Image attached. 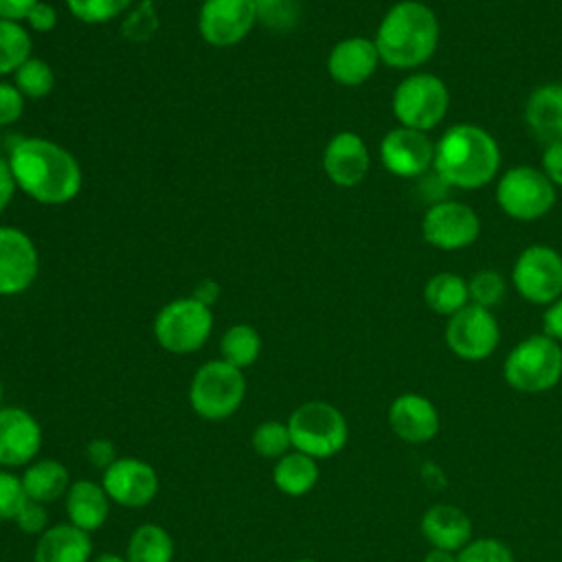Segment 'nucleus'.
I'll list each match as a JSON object with an SVG mask.
<instances>
[{
	"label": "nucleus",
	"mask_w": 562,
	"mask_h": 562,
	"mask_svg": "<svg viewBox=\"0 0 562 562\" xmlns=\"http://www.w3.org/2000/svg\"><path fill=\"white\" fill-rule=\"evenodd\" d=\"M7 162L15 187L40 204H66L81 191L83 173L79 160L48 138L29 136L15 140Z\"/></svg>",
	"instance_id": "f257e3e1"
},
{
	"label": "nucleus",
	"mask_w": 562,
	"mask_h": 562,
	"mask_svg": "<svg viewBox=\"0 0 562 562\" xmlns=\"http://www.w3.org/2000/svg\"><path fill=\"white\" fill-rule=\"evenodd\" d=\"M439 18L419 0H400L386 9L375 31L380 61L395 70L424 66L439 46Z\"/></svg>",
	"instance_id": "f03ea898"
},
{
	"label": "nucleus",
	"mask_w": 562,
	"mask_h": 562,
	"mask_svg": "<svg viewBox=\"0 0 562 562\" xmlns=\"http://www.w3.org/2000/svg\"><path fill=\"white\" fill-rule=\"evenodd\" d=\"M501 167V147L481 125H450L435 143V173L450 187L472 191L494 180Z\"/></svg>",
	"instance_id": "7ed1b4c3"
},
{
	"label": "nucleus",
	"mask_w": 562,
	"mask_h": 562,
	"mask_svg": "<svg viewBox=\"0 0 562 562\" xmlns=\"http://www.w3.org/2000/svg\"><path fill=\"white\" fill-rule=\"evenodd\" d=\"M292 448L310 457L329 459L338 454L349 439L345 415L329 402L310 400L299 404L288 417Z\"/></svg>",
	"instance_id": "20e7f679"
},
{
	"label": "nucleus",
	"mask_w": 562,
	"mask_h": 562,
	"mask_svg": "<svg viewBox=\"0 0 562 562\" xmlns=\"http://www.w3.org/2000/svg\"><path fill=\"white\" fill-rule=\"evenodd\" d=\"M505 382L520 393H544L562 378V345L544 334L522 338L505 358Z\"/></svg>",
	"instance_id": "39448f33"
},
{
	"label": "nucleus",
	"mask_w": 562,
	"mask_h": 562,
	"mask_svg": "<svg viewBox=\"0 0 562 562\" xmlns=\"http://www.w3.org/2000/svg\"><path fill=\"white\" fill-rule=\"evenodd\" d=\"M246 397L241 369L220 360L204 362L191 378L189 404L202 419L220 422L231 417Z\"/></svg>",
	"instance_id": "423d86ee"
},
{
	"label": "nucleus",
	"mask_w": 562,
	"mask_h": 562,
	"mask_svg": "<svg viewBox=\"0 0 562 562\" xmlns=\"http://www.w3.org/2000/svg\"><path fill=\"white\" fill-rule=\"evenodd\" d=\"M213 331V312L193 296H180L162 305L154 318L156 342L176 356L202 349Z\"/></svg>",
	"instance_id": "0eeeda50"
},
{
	"label": "nucleus",
	"mask_w": 562,
	"mask_h": 562,
	"mask_svg": "<svg viewBox=\"0 0 562 562\" xmlns=\"http://www.w3.org/2000/svg\"><path fill=\"white\" fill-rule=\"evenodd\" d=\"M450 105V92L441 77L432 72H413L404 77L391 99L393 114L400 125L428 132L437 127Z\"/></svg>",
	"instance_id": "6e6552de"
},
{
	"label": "nucleus",
	"mask_w": 562,
	"mask_h": 562,
	"mask_svg": "<svg viewBox=\"0 0 562 562\" xmlns=\"http://www.w3.org/2000/svg\"><path fill=\"white\" fill-rule=\"evenodd\" d=\"M496 204L516 222H533L553 209L555 187L540 167L514 165L496 184Z\"/></svg>",
	"instance_id": "1a4fd4ad"
},
{
	"label": "nucleus",
	"mask_w": 562,
	"mask_h": 562,
	"mask_svg": "<svg viewBox=\"0 0 562 562\" xmlns=\"http://www.w3.org/2000/svg\"><path fill=\"white\" fill-rule=\"evenodd\" d=\"M514 290L533 305H549L562 296V255L544 244L520 250L512 268Z\"/></svg>",
	"instance_id": "9d476101"
},
{
	"label": "nucleus",
	"mask_w": 562,
	"mask_h": 562,
	"mask_svg": "<svg viewBox=\"0 0 562 562\" xmlns=\"http://www.w3.org/2000/svg\"><path fill=\"white\" fill-rule=\"evenodd\" d=\"M443 336L448 349L457 358L479 362L496 351L501 342V327L492 310L468 303L463 310L448 318Z\"/></svg>",
	"instance_id": "9b49d317"
},
{
	"label": "nucleus",
	"mask_w": 562,
	"mask_h": 562,
	"mask_svg": "<svg viewBox=\"0 0 562 562\" xmlns=\"http://www.w3.org/2000/svg\"><path fill=\"white\" fill-rule=\"evenodd\" d=\"M481 220L479 213L454 200L432 204L422 220V237L426 244L439 250H461L479 239Z\"/></svg>",
	"instance_id": "f8f14e48"
},
{
	"label": "nucleus",
	"mask_w": 562,
	"mask_h": 562,
	"mask_svg": "<svg viewBox=\"0 0 562 562\" xmlns=\"http://www.w3.org/2000/svg\"><path fill=\"white\" fill-rule=\"evenodd\" d=\"M257 13L252 0H204L198 13L202 40L215 48L239 44L255 26Z\"/></svg>",
	"instance_id": "ddd939ff"
},
{
	"label": "nucleus",
	"mask_w": 562,
	"mask_h": 562,
	"mask_svg": "<svg viewBox=\"0 0 562 562\" xmlns=\"http://www.w3.org/2000/svg\"><path fill=\"white\" fill-rule=\"evenodd\" d=\"M380 160L397 178H417L432 167L435 143L426 132L397 125L382 136Z\"/></svg>",
	"instance_id": "4468645a"
},
{
	"label": "nucleus",
	"mask_w": 562,
	"mask_h": 562,
	"mask_svg": "<svg viewBox=\"0 0 562 562\" xmlns=\"http://www.w3.org/2000/svg\"><path fill=\"white\" fill-rule=\"evenodd\" d=\"M101 485L116 505L138 509L156 498L160 481L147 461L136 457H119L108 470H103Z\"/></svg>",
	"instance_id": "2eb2a0df"
},
{
	"label": "nucleus",
	"mask_w": 562,
	"mask_h": 562,
	"mask_svg": "<svg viewBox=\"0 0 562 562\" xmlns=\"http://www.w3.org/2000/svg\"><path fill=\"white\" fill-rule=\"evenodd\" d=\"M37 270L40 255L33 239L15 226H0V296L26 292Z\"/></svg>",
	"instance_id": "dca6fc26"
},
{
	"label": "nucleus",
	"mask_w": 562,
	"mask_h": 562,
	"mask_svg": "<svg viewBox=\"0 0 562 562\" xmlns=\"http://www.w3.org/2000/svg\"><path fill=\"white\" fill-rule=\"evenodd\" d=\"M44 432L40 422L20 406H0V468H22L35 461Z\"/></svg>",
	"instance_id": "f3484780"
},
{
	"label": "nucleus",
	"mask_w": 562,
	"mask_h": 562,
	"mask_svg": "<svg viewBox=\"0 0 562 562\" xmlns=\"http://www.w3.org/2000/svg\"><path fill=\"white\" fill-rule=\"evenodd\" d=\"M371 167V156L367 143L356 132H338L329 138L323 149V171L325 176L342 189L360 184Z\"/></svg>",
	"instance_id": "a211bd4d"
},
{
	"label": "nucleus",
	"mask_w": 562,
	"mask_h": 562,
	"mask_svg": "<svg viewBox=\"0 0 562 562\" xmlns=\"http://www.w3.org/2000/svg\"><path fill=\"white\" fill-rule=\"evenodd\" d=\"M380 64V53L373 40L362 35H351L334 44L327 55L329 77L347 88L362 86L375 72Z\"/></svg>",
	"instance_id": "6ab92c4d"
},
{
	"label": "nucleus",
	"mask_w": 562,
	"mask_h": 562,
	"mask_svg": "<svg viewBox=\"0 0 562 562\" xmlns=\"http://www.w3.org/2000/svg\"><path fill=\"white\" fill-rule=\"evenodd\" d=\"M389 426L406 443H426L439 432L435 404L419 393H402L389 406Z\"/></svg>",
	"instance_id": "aec40b11"
},
{
	"label": "nucleus",
	"mask_w": 562,
	"mask_h": 562,
	"mask_svg": "<svg viewBox=\"0 0 562 562\" xmlns=\"http://www.w3.org/2000/svg\"><path fill=\"white\" fill-rule=\"evenodd\" d=\"M419 529H422V536L435 549H448L459 553L472 540L470 516L457 505H448V503H437L428 507L422 516Z\"/></svg>",
	"instance_id": "412c9836"
},
{
	"label": "nucleus",
	"mask_w": 562,
	"mask_h": 562,
	"mask_svg": "<svg viewBox=\"0 0 562 562\" xmlns=\"http://www.w3.org/2000/svg\"><path fill=\"white\" fill-rule=\"evenodd\" d=\"M92 538L72 522L48 527L35 542L33 562H90Z\"/></svg>",
	"instance_id": "4be33fe9"
},
{
	"label": "nucleus",
	"mask_w": 562,
	"mask_h": 562,
	"mask_svg": "<svg viewBox=\"0 0 562 562\" xmlns=\"http://www.w3.org/2000/svg\"><path fill=\"white\" fill-rule=\"evenodd\" d=\"M525 121L540 143H562V83L538 86L527 97Z\"/></svg>",
	"instance_id": "5701e85b"
},
{
	"label": "nucleus",
	"mask_w": 562,
	"mask_h": 562,
	"mask_svg": "<svg viewBox=\"0 0 562 562\" xmlns=\"http://www.w3.org/2000/svg\"><path fill=\"white\" fill-rule=\"evenodd\" d=\"M110 496L103 490L101 483L97 481H77L70 483L66 496H64V505H66V514H68V522H72L75 527L92 533L97 529H101L110 516Z\"/></svg>",
	"instance_id": "b1692460"
},
{
	"label": "nucleus",
	"mask_w": 562,
	"mask_h": 562,
	"mask_svg": "<svg viewBox=\"0 0 562 562\" xmlns=\"http://www.w3.org/2000/svg\"><path fill=\"white\" fill-rule=\"evenodd\" d=\"M20 479H22L26 498L37 501L42 505L66 496V492L70 487L68 468L57 459L31 461L29 465H24V472Z\"/></svg>",
	"instance_id": "393cba45"
},
{
	"label": "nucleus",
	"mask_w": 562,
	"mask_h": 562,
	"mask_svg": "<svg viewBox=\"0 0 562 562\" xmlns=\"http://www.w3.org/2000/svg\"><path fill=\"white\" fill-rule=\"evenodd\" d=\"M272 481L285 496H305L318 481V463L305 452L290 450L274 461Z\"/></svg>",
	"instance_id": "a878e982"
},
{
	"label": "nucleus",
	"mask_w": 562,
	"mask_h": 562,
	"mask_svg": "<svg viewBox=\"0 0 562 562\" xmlns=\"http://www.w3.org/2000/svg\"><path fill=\"white\" fill-rule=\"evenodd\" d=\"M424 301L430 312L450 318L470 303L468 281L457 272H437L424 285Z\"/></svg>",
	"instance_id": "bb28decb"
},
{
	"label": "nucleus",
	"mask_w": 562,
	"mask_h": 562,
	"mask_svg": "<svg viewBox=\"0 0 562 562\" xmlns=\"http://www.w3.org/2000/svg\"><path fill=\"white\" fill-rule=\"evenodd\" d=\"M125 560L127 562H171L173 540L169 531L156 522H145L136 527L127 540Z\"/></svg>",
	"instance_id": "cd10ccee"
},
{
	"label": "nucleus",
	"mask_w": 562,
	"mask_h": 562,
	"mask_svg": "<svg viewBox=\"0 0 562 562\" xmlns=\"http://www.w3.org/2000/svg\"><path fill=\"white\" fill-rule=\"evenodd\" d=\"M220 353H222L224 362H228V364H233L237 369H246V367L255 364V360L261 353V336L248 323L231 325L222 334Z\"/></svg>",
	"instance_id": "c85d7f7f"
},
{
	"label": "nucleus",
	"mask_w": 562,
	"mask_h": 562,
	"mask_svg": "<svg viewBox=\"0 0 562 562\" xmlns=\"http://www.w3.org/2000/svg\"><path fill=\"white\" fill-rule=\"evenodd\" d=\"M31 35L26 26L0 20V77L15 72L31 57Z\"/></svg>",
	"instance_id": "c756f323"
},
{
	"label": "nucleus",
	"mask_w": 562,
	"mask_h": 562,
	"mask_svg": "<svg viewBox=\"0 0 562 562\" xmlns=\"http://www.w3.org/2000/svg\"><path fill=\"white\" fill-rule=\"evenodd\" d=\"M13 86L22 92L24 99H44L55 88V72L48 66V61L31 55L13 72Z\"/></svg>",
	"instance_id": "7c9ffc66"
},
{
	"label": "nucleus",
	"mask_w": 562,
	"mask_h": 562,
	"mask_svg": "<svg viewBox=\"0 0 562 562\" xmlns=\"http://www.w3.org/2000/svg\"><path fill=\"white\" fill-rule=\"evenodd\" d=\"M250 446L252 450L263 457V459H281L283 454L290 452L292 448V439H290V430L285 422H277V419H268L261 422L250 437Z\"/></svg>",
	"instance_id": "2f4dec72"
},
{
	"label": "nucleus",
	"mask_w": 562,
	"mask_h": 562,
	"mask_svg": "<svg viewBox=\"0 0 562 562\" xmlns=\"http://www.w3.org/2000/svg\"><path fill=\"white\" fill-rule=\"evenodd\" d=\"M257 22H261L270 31H292L301 18L299 0H252Z\"/></svg>",
	"instance_id": "473e14b6"
},
{
	"label": "nucleus",
	"mask_w": 562,
	"mask_h": 562,
	"mask_svg": "<svg viewBox=\"0 0 562 562\" xmlns=\"http://www.w3.org/2000/svg\"><path fill=\"white\" fill-rule=\"evenodd\" d=\"M468 292H470V303L492 310L503 301L507 292V283L498 270L483 268L468 279Z\"/></svg>",
	"instance_id": "72a5a7b5"
},
{
	"label": "nucleus",
	"mask_w": 562,
	"mask_h": 562,
	"mask_svg": "<svg viewBox=\"0 0 562 562\" xmlns=\"http://www.w3.org/2000/svg\"><path fill=\"white\" fill-rule=\"evenodd\" d=\"M132 0H66L72 18L86 24H103L121 15Z\"/></svg>",
	"instance_id": "f704fd0d"
},
{
	"label": "nucleus",
	"mask_w": 562,
	"mask_h": 562,
	"mask_svg": "<svg viewBox=\"0 0 562 562\" xmlns=\"http://www.w3.org/2000/svg\"><path fill=\"white\" fill-rule=\"evenodd\" d=\"M459 562H514V555L496 538H474L459 551Z\"/></svg>",
	"instance_id": "c9c22d12"
},
{
	"label": "nucleus",
	"mask_w": 562,
	"mask_h": 562,
	"mask_svg": "<svg viewBox=\"0 0 562 562\" xmlns=\"http://www.w3.org/2000/svg\"><path fill=\"white\" fill-rule=\"evenodd\" d=\"M26 501L22 479L9 470H0V520H13Z\"/></svg>",
	"instance_id": "e433bc0d"
},
{
	"label": "nucleus",
	"mask_w": 562,
	"mask_h": 562,
	"mask_svg": "<svg viewBox=\"0 0 562 562\" xmlns=\"http://www.w3.org/2000/svg\"><path fill=\"white\" fill-rule=\"evenodd\" d=\"M13 522L18 525V529H20L22 533L42 536V533L48 529V527H46L48 514H46V509H44L42 503H37V501H26V503L22 505V509L18 512V516L13 518Z\"/></svg>",
	"instance_id": "4c0bfd02"
},
{
	"label": "nucleus",
	"mask_w": 562,
	"mask_h": 562,
	"mask_svg": "<svg viewBox=\"0 0 562 562\" xmlns=\"http://www.w3.org/2000/svg\"><path fill=\"white\" fill-rule=\"evenodd\" d=\"M24 112L22 92L7 81H0V127L15 123Z\"/></svg>",
	"instance_id": "58836bf2"
},
{
	"label": "nucleus",
	"mask_w": 562,
	"mask_h": 562,
	"mask_svg": "<svg viewBox=\"0 0 562 562\" xmlns=\"http://www.w3.org/2000/svg\"><path fill=\"white\" fill-rule=\"evenodd\" d=\"M86 459L92 468H99V470H108L119 457H116V448L110 439L105 437H99V439H92L88 446H86Z\"/></svg>",
	"instance_id": "ea45409f"
},
{
	"label": "nucleus",
	"mask_w": 562,
	"mask_h": 562,
	"mask_svg": "<svg viewBox=\"0 0 562 562\" xmlns=\"http://www.w3.org/2000/svg\"><path fill=\"white\" fill-rule=\"evenodd\" d=\"M29 29L37 33H50L57 26V9L50 2H37L26 15Z\"/></svg>",
	"instance_id": "a19ab883"
},
{
	"label": "nucleus",
	"mask_w": 562,
	"mask_h": 562,
	"mask_svg": "<svg viewBox=\"0 0 562 562\" xmlns=\"http://www.w3.org/2000/svg\"><path fill=\"white\" fill-rule=\"evenodd\" d=\"M540 169L551 180L553 187H562V143L544 145Z\"/></svg>",
	"instance_id": "79ce46f5"
},
{
	"label": "nucleus",
	"mask_w": 562,
	"mask_h": 562,
	"mask_svg": "<svg viewBox=\"0 0 562 562\" xmlns=\"http://www.w3.org/2000/svg\"><path fill=\"white\" fill-rule=\"evenodd\" d=\"M542 334L562 345V296L547 305L542 314Z\"/></svg>",
	"instance_id": "37998d69"
},
{
	"label": "nucleus",
	"mask_w": 562,
	"mask_h": 562,
	"mask_svg": "<svg viewBox=\"0 0 562 562\" xmlns=\"http://www.w3.org/2000/svg\"><path fill=\"white\" fill-rule=\"evenodd\" d=\"M40 0H0V20L22 22Z\"/></svg>",
	"instance_id": "c03bdc74"
},
{
	"label": "nucleus",
	"mask_w": 562,
	"mask_h": 562,
	"mask_svg": "<svg viewBox=\"0 0 562 562\" xmlns=\"http://www.w3.org/2000/svg\"><path fill=\"white\" fill-rule=\"evenodd\" d=\"M15 180L11 176L9 162L4 158H0V213L11 204L13 193H15Z\"/></svg>",
	"instance_id": "a18cd8bd"
},
{
	"label": "nucleus",
	"mask_w": 562,
	"mask_h": 562,
	"mask_svg": "<svg viewBox=\"0 0 562 562\" xmlns=\"http://www.w3.org/2000/svg\"><path fill=\"white\" fill-rule=\"evenodd\" d=\"M191 296L211 307V305H215V301L220 299V283L213 281V279H202V281L195 285V290H193Z\"/></svg>",
	"instance_id": "49530a36"
},
{
	"label": "nucleus",
	"mask_w": 562,
	"mask_h": 562,
	"mask_svg": "<svg viewBox=\"0 0 562 562\" xmlns=\"http://www.w3.org/2000/svg\"><path fill=\"white\" fill-rule=\"evenodd\" d=\"M424 562H459V553L457 551H448V549H430L424 555Z\"/></svg>",
	"instance_id": "de8ad7c7"
},
{
	"label": "nucleus",
	"mask_w": 562,
	"mask_h": 562,
	"mask_svg": "<svg viewBox=\"0 0 562 562\" xmlns=\"http://www.w3.org/2000/svg\"><path fill=\"white\" fill-rule=\"evenodd\" d=\"M90 562H127L125 555H116V553H99V555H92Z\"/></svg>",
	"instance_id": "09e8293b"
},
{
	"label": "nucleus",
	"mask_w": 562,
	"mask_h": 562,
	"mask_svg": "<svg viewBox=\"0 0 562 562\" xmlns=\"http://www.w3.org/2000/svg\"><path fill=\"white\" fill-rule=\"evenodd\" d=\"M292 562H318V560H314V558H299V560H292Z\"/></svg>",
	"instance_id": "8fccbe9b"
},
{
	"label": "nucleus",
	"mask_w": 562,
	"mask_h": 562,
	"mask_svg": "<svg viewBox=\"0 0 562 562\" xmlns=\"http://www.w3.org/2000/svg\"><path fill=\"white\" fill-rule=\"evenodd\" d=\"M2 395H4V389H2V380H0V404H2Z\"/></svg>",
	"instance_id": "3c124183"
}]
</instances>
